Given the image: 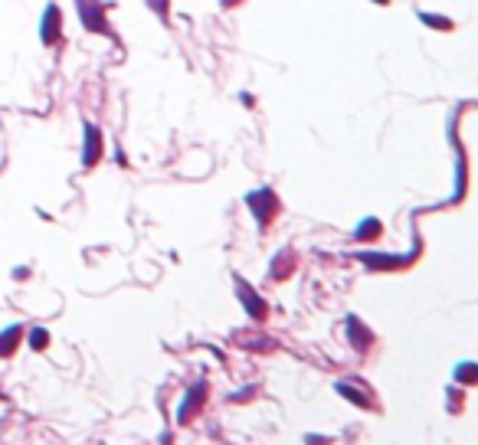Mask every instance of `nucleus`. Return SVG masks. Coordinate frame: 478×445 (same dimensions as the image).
Here are the masks:
<instances>
[{"mask_svg": "<svg viewBox=\"0 0 478 445\" xmlns=\"http://www.w3.org/2000/svg\"><path fill=\"white\" fill-rule=\"evenodd\" d=\"M76 7H79V20H82L86 30H92V33H108L105 10H102L99 0H76Z\"/></svg>", "mask_w": 478, "mask_h": 445, "instance_id": "obj_1", "label": "nucleus"}, {"mask_svg": "<svg viewBox=\"0 0 478 445\" xmlns=\"http://www.w3.org/2000/svg\"><path fill=\"white\" fill-rule=\"evenodd\" d=\"M236 295H239V301H242V308L249 311L252 321H262L265 314H269V305H265L262 298L256 295V292H252V288L242 282V278H236Z\"/></svg>", "mask_w": 478, "mask_h": 445, "instance_id": "obj_3", "label": "nucleus"}, {"mask_svg": "<svg viewBox=\"0 0 478 445\" xmlns=\"http://www.w3.org/2000/svg\"><path fill=\"white\" fill-rule=\"evenodd\" d=\"M59 26H63L59 7H56V3H50V7H46V13H43V26H39V37H43V43H46V46H52V43L59 39Z\"/></svg>", "mask_w": 478, "mask_h": 445, "instance_id": "obj_8", "label": "nucleus"}, {"mask_svg": "<svg viewBox=\"0 0 478 445\" xmlns=\"http://www.w3.org/2000/svg\"><path fill=\"white\" fill-rule=\"evenodd\" d=\"M148 7H151L154 13H161V17H164V13H167V0H148Z\"/></svg>", "mask_w": 478, "mask_h": 445, "instance_id": "obj_16", "label": "nucleus"}, {"mask_svg": "<svg viewBox=\"0 0 478 445\" xmlns=\"http://www.w3.org/2000/svg\"><path fill=\"white\" fill-rule=\"evenodd\" d=\"M452 380H455V384L472 386V384L478 380V367L472 363V360H466V363H459V367H455V373H452Z\"/></svg>", "mask_w": 478, "mask_h": 445, "instance_id": "obj_11", "label": "nucleus"}, {"mask_svg": "<svg viewBox=\"0 0 478 445\" xmlns=\"http://www.w3.org/2000/svg\"><path fill=\"white\" fill-rule=\"evenodd\" d=\"M413 259V256H387V252H361V262L370 265L374 272H390V269H400L406 262Z\"/></svg>", "mask_w": 478, "mask_h": 445, "instance_id": "obj_5", "label": "nucleus"}, {"mask_svg": "<svg viewBox=\"0 0 478 445\" xmlns=\"http://www.w3.org/2000/svg\"><path fill=\"white\" fill-rule=\"evenodd\" d=\"M419 20L429 26H436V30H452V20H446V17H432V13H419Z\"/></svg>", "mask_w": 478, "mask_h": 445, "instance_id": "obj_14", "label": "nucleus"}, {"mask_svg": "<svg viewBox=\"0 0 478 445\" xmlns=\"http://www.w3.org/2000/svg\"><path fill=\"white\" fill-rule=\"evenodd\" d=\"M334 390H338L344 399H351L354 406H361V409H370V406H374V403H370V396H367L364 390H357V386L344 384V380H338V384H334Z\"/></svg>", "mask_w": 478, "mask_h": 445, "instance_id": "obj_9", "label": "nucleus"}, {"mask_svg": "<svg viewBox=\"0 0 478 445\" xmlns=\"http://www.w3.org/2000/svg\"><path fill=\"white\" fill-rule=\"evenodd\" d=\"M344 328H347V341H351L354 350H361V354H364L367 347L374 344V334L357 321V314H347V318H344Z\"/></svg>", "mask_w": 478, "mask_h": 445, "instance_id": "obj_7", "label": "nucleus"}, {"mask_svg": "<svg viewBox=\"0 0 478 445\" xmlns=\"http://www.w3.org/2000/svg\"><path fill=\"white\" fill-rule=\"evenodd\" d=\"M30 347H33V350H46V347H50V331L37 324V328L30 331Z\"/></svg>", "mask_w": 478, "mask_h": 445, "instance_id": "obj_13", "label": "nucleus"}, {"mask_svg": "<svg viewBox=\"0 0 478 445\" xmlns=\"http://www.w3.org/2000/svg\"><path fill=\"white\" fill-rule=\"evenodd\" d=\"M246 207L256 213V223L265 226L269 216L276 213V193H272V190H256V193H246Z\"/></svg>", "mask_w": 478, "mask_h": 445, "instance_id": "obj_2", "label": "nucleus"}, {"mask_svg": "<svg viewBox=\"0 0 478 445\" xmlns=\"http://www.w3.org/2000/svg\"><path fill=\"white\" fill-rule=\"evenodd\" d=\"M203 399H207V384H203V380H197V384H193V386L187 390V396H184V406L177 409V422L184 426V422H187L190 416H193V413L200 409Z\"/></svg>", "mask_w": 478, "mask_h": 445, "instance_id": "obj_6", "label": "nucleus"}, {"mask_svg": "<svg viewBox=\"0 0 478 445\" xmlns=\"http://www.w3.org/2000/svg\"><path fill=\"white\" fill-rule=\"evenodd\" d=\"M20 324H10L7 331H0V357H7V354H13V347H17V341H20Z\"/></svg>", "mask_w": 478, "mask_h": 445, "instance_id": "obj_10", "label": "nucleus"}, {"mask_svg": "<svg viewBox=\"0 0 478 445\" xmlns=\"http://www.w3.org/2000/svg\"><path fill=\"white\" fill-rule=\"evenodd\" d=\"M82 135H86V144H82V167H95L102 158V135L92 122L82 124Z\"/></svg>", "mask_w": 478, "mask_h": 445, "instance_id": "obj_4", "label": "nucleus"}, {"mask_svg": "<svg viewBox=\"0 0 478 445\" xmlns=\"http://www.w3.org/2000/svg\"><path fill=\"white\" fill-rule=\"evenodd\" d=\"M380 229H383V226H380V220H374V216H367V220L361 223L357 229H354V239H361V243H364V239H377Z\"/></svg>", "mask_w": 478, "mask_h": 445, "instance_id": "obj_12", "label": "nucleus"}, {"mask_svg": "<svg viewBox=\"0 0 478 445\" xmlns=\"http://www.w3.org/2000/svg\"><path fill=\"white\" fill-rule=\"evenodd\" d=\"M285 262H289V252H278L276 259H272V265H269V272L276 275V278H282V275H289V272H285Z\"/></svg>", "mask_w": 478, "mask_h": 445, "instance_id": "obj_15", "label": "nucleus"}]
</instances>
